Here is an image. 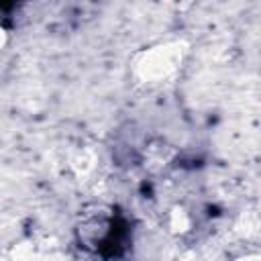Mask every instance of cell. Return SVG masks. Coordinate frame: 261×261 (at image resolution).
I'll return each instance as SVG.
<instances>
[{"label": "cell", "mask_w": 261, "mask_h": 261, "mask_svg": "<svg viewBox=\"0 0 261 261\" xmlns=\"http://www.w3.org/2000/svg\"><path fill=\"white\" fill-rule=\"evenodd\" d=\"M82 241L102 257H118L128 243V224L118 214H96L82 222Z\"/></svg>", "instance_id": "1"}]
</instances>
